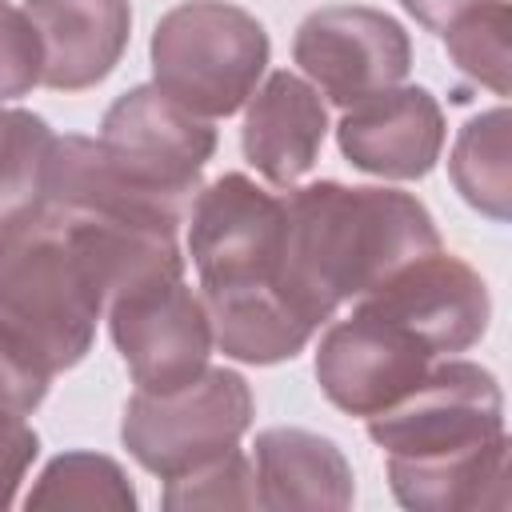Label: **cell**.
Returning a JSON list of instances; mask_svg holds the SVG:
<instances>
[{
	"label": "cell",
	"instance_id": "1",
	"mask_svg": "<svg viewBox=\"0 0 512 512\" xmlns=\"http://www.w3.org/2000/svg\"><path fill=\"white\" fill-rule=\"evenodd\" d=\"M184 268L176 232L32 204L0 224V324L48 372L76 368L108 300L140 276Z\"/></svg>",
	"mask_w": 512,
	"mask_h": 512
},
{
	"label": "cell",
	"instance_id": "2",
	"mask_svg": "<svg viewBox=\"0 0 512 512\" xmlns=\"http://www.w3.org/2000/svg\"><path fill=\"white\" fill-rule=\"evenodd\" d=\"M276 292L316 332L384 276L440 248L432 212L400 188L340 180L292 184L284 196Z\"/></svg>",
	"mask_w": 512,
	"mask_h": 512
},
{
	"label": "cell",
	"instance_id": "3",
	"mask_svg": "<svg viewBox=\"0 0 512 512\" xmlns=\"http://www.w3.org/2000/svg\"><path fill=\"white\" fill-rule=\"evenodd\" d=\"M152 84L204 120L232 116L256 92L272 44L264 24L228 0H184L152 28Z\"/></svg>",
	"mask_w": 512,
	"mask_h": 512
},
{
	"label": "cell",
	"instance_id": "4",
	"mask_svg": "<svg viewBox=\"0 0 512 512\" xmlns=\"http://www.w3.org/2000/svg\"><path fill=\"white\" fill-rule=\"evenodd\" d=\"M252 412L256 400L240 372L204 368L196 380L172 392L136 388V396L124 404L120 440L144 472L176 480L240 448L244 432L252 428Z\"/></svg>",
	"mask_w": 512,
	"mask_h": 512
},
{
	"label": "cell",
	"instance_id": "5",
	"mask_svg": "<svg viewBox=\"0 0 512 512\" xmlns=\"http://www.w3.org/2000/svg\"><path fill=\"white\" fill-rule=\"evenodd\" d=\"M100 148L128 184L188 216L200 172L216 152V128L156 84H136L104 112Z\"/></svg>",
	"mask_w": 512,
	"mask_h": 512
},
{
	"label": "cell",
	"instance_id": "6",
	"mask_svg": "<svg viewBox=\"0 0 512 512\" xmlns=\"http://www.w3.org/2000/svg\"><path fill=\"white\" fill-rule=\"evenodd\" d=\"M188 256L200 296H236L276 288L284 200L244 172L204 184L188 208Z\"/></svg>",
	"mask_w": 512,
	"mask_h": 512
},
{
	"label": "cell",
	"instance_id": "7",
	"mask_svg": "<svg viewBox=\"0 0 512 512\" xmlns=\"http://www.w3.org/2000/svg\"><path fill=\"white\" fill-rule=\"evenodd\" d=\"M368 436L388 460H436L504 436V392L472 360L444 356L392 408L368 416Z\"/></svg>",
	"mask_w": 512,
	"mask_h": 512
},
{
	"label": "cell",
	"instance_id": "8",
	"mask_svg": "<svg viewBox=\"0 0 512 512\" xmlns=\"http://www.w3.org/2000/svg\"><path fill=\"white\" fill-rule=\"evenodd\" d=\"M108 336L144 392H172L196 380L212 356V324L184 268H164L120 288L108 308Z\"/></svg>",
	"mask_w": 512,
	"mask_h": 512
},
{
	"label": "cell",
	"instance_id": "9",
	"mask_svg": "<svg viewBox=\"0 0 512 512\" xmlns=\"http://www.w3.org/2000/svg\"><path fill=\"white\" fill-rule=\"evenodd\" d=\"M292 60L308 84L336 108L396 88L412 68V40L404 24L368 4H332L300 20Z\"/></svg>",
	"mask_w": 512,
	"mask_h": 512
},
{
	"label": "cell",
	"instance_id": "10",
	"mask_svg": "<svg viewBox=\"0 0 512 512\" xmlns=\"http://www.w3.org/2000/svg\"><path fill=\"white\" fill-rule=\"evenodd\" d=\"M440 356L404 324L352 304L344 320H328L316 348V384L348 416H376L412 392Z\"/></svg>",
	"mask_w": 512,
	"mask_h": 512
},
{
	"label": "cell",
	"instance_id": "11",
	"mask_svg": "<svg viewBox=\"0 0 512 512\" xmlns=\"http://www.w3.org/2000/svg\"><path fill=\"white\" fill-rule=\"evenodd\" d=\"M352 304L404 324L436 356L468 352L488 332L492 316L488 284L480 280V272L444 248L408 260Z\"/></svg>",
	"mask_w": 512,
	"mask_h": 512
},
{
	"label": "cell",
	"instance_id": "12",
	"mask_svg": "<svg viewBox=\"0 0 512 512\" xmlns=\"http://www.w3.org/2000/svg\"><path fill=\"white\" fill-rule=\"evenodd\" d=\"M444 108L420 84H396L344 108L336 144L344 160L368 176L420 180L444 152Z\"/></svg>",
	"mask_w": 512,
	"mask_h": 512
},
{
	"label": "cell",
	"instance_id": "13",
	"mask_svg": "<svg viewBox=\"0 0 512 512\" xmlns=\"http://www.w3.org/2000/svg\"><path fill=\"white\" fill-rule=\"evenodd\" d=\"M40 40V84L52 92L96 88L120 64L132 36L128 0H24Z\"/></svg>",
	"mask_w": 512,
	"mask_h": 512
},
{
	"label": "cell",
	"instance_id": "14",
	"mask_svg": "<svg viewBox=\"0 0 512 512\" xmlns=\"http://www.w3.org/2000/svg\"><path fill=\"white\" fill-rule=\"evenodd\" d=\"M324 136H328V108L320 92L288 68L272 72L244 104L240 148L244 160L272 188L300 184L316 168Z\"/></svg>",
	"mask_w": 512,
	"mask_h": 512
},
{
	"label": "cell",
	"instance_id": "15",
	"mask_svg": "<svg viewBox=\"0 0 512 512\" xmlns=\"http://www.w3.org/2000/svg\"><path fill=\"white\" fill-rule=\"evenodd\" d=\"M44 204L80 212V216L160 228V232H180V224L188 220L184 212H176V208L160 204L156 196L140 192L136 184H128L104 156L100 140H88V136H56L52 140V152L44 164Z\"/></svg>",
	"mask_w": 512,
	"mask_h": 512
},
{
	"label": "cell",
	"instance_id": "16",
	"mask_svg": "<svg viewBox=\"0 0 512 512\" xmlns=\"http://www.w3.org/2000/svg\"><path fill=\"white\" fill-rule=\"evenodd\" d=\"M260 508H348L356 476L336 440L308 428H264L252 444Z\"/></svg>",
	"mask_w": 512,
	"mask_h": 512
},
{
	"label": "cell",
	"instance_id": "17",
	"mask_svg": "<svg viewBox=\"0 0 512 512\" xmlns=\"http://www.w3.org/2000/svg\"><path fill=\"white\" fill-rule=\"evenodd\" d=\"M388 488L408 512H480L508 504V432L436 460H388Z\"/></svg>",
	"mask_w": 512,
	"mask_h": 512
},
{
	"label": "cell",
	"instance_id": "18",
	"mask_svg": "<svg viewBox=\"0 0 512 512\" xmlns=\"http://www.w3.org/2000/svg\"><path fill=\"white\" fill-rule=\"evenodd\" d=\"M208 324H212V344L240 364H280L304 352L312 340V328L284 304L276 288L260 292H236V296H200Z\"/></svg>",
	"mask_w": 512,
	"mask_h": 512
},
{
	"label": "cell",
	"instance_id": "19",
	"mask_svg": "<svg viewBox=\"0 0 512 512\" xmlns=\"http://www.w3.org/2000/svg\"><path fill=\"white\" fill-rule=\"evenodd\" d=\"M508 108L496 104L480 116H472L452 144L448 176L464 204H472L480 216L504 224L512 216V160H508Z\"/></svg>",
	"mask_w": 512,
	"mask_h": 512
},
{
	"label": "cell",
	"instance_id": "20",
	"mask_svg": "<svg viewBox=\"0 0 512 512\" xmlns=\"http://www.w3.org/2000/svg\"><path fill=\"white\" fill-rule=\"evenodd\" d=\"M24 508H108L132 512L136 488L128 472L100 452H60L44 464L24 496Z\"/></svg>",
	"mask_w": 512,
	"mask_h": 512
},
{
	"label": "cell",
	"instance_id": "21",
	"mask_svg": "<svg viewBox=\"0 0 512 512\" xmlns=\"http://www.w3.org/2000/svg\"><path fill=\"white\" fill-rule=\"evenodd\" d=\"M508 24H512L508 0H480V4H468L464 12H456L440 28L448 60L468 80L492 88L496 96L512 92V80H508V68H512L508 64Z\"/></svg>",
	"mask_w": 512,
	"mask_h": 512
},
{
	"label": "cell",
	"instance_id": "22",
	"mask_svg": "<svg viewBox=\"0 0 512 512\" xmlns=\"http://www.w3.org/2000/svg\"><path fill=\"white\" fill-rule=\"evenodd\" d=\"M52 128L28 108H0V224L44 200Z\"/></svg>",
	"mask_w": 512,
	"mask_h": 512
},
{
	"label": "cell",
	"instance_id": "23",
	"mask_svg": "<svg viewBox=\"0 0 512 512\" xmlns=\"http://www.w3.org/2000/svg\"><path fill=\"white\" fill-rule=\"evenodd\" d=\"M160 504L168 512H192V508H260V492H256V468L252 456L244 448H232L228 456L164 480Z\"/></svg>",
	"mask_w": 512,
	"mask_h": 512
},
{
	"label": "cell",
	"instance_id": "24",
	"mask_svg": "<svg viewBox=\"0 0 512 512\" xmlns=\"http://www.w3.org/2000/svg\"><path fill=\"white\" fill-rule=\"evenodd\" d=\"M40 40L24 16V8H0V104L20 100L40 84Z\"/></svg>",
	"mask_w": 512,
	"mask_h": 512
},
{
	"label": "cell",
	"instance_id": "25",
	"mask_svg": "<svg viewBox=\"0 0 512 512\" xmlns=\"http://www.w3.org/2000/svg\"><path fill=\"white\" fill-rule=\"evenodd\" d=\"M48 372L20 348V340L0 324V412L32 416L48 396Z\"/></svg>",
	"mask_w": 512,
	"mask_h": 512
},
{
	"label": "cell",
	"instance_id": "26",
	"mask_svg": "<svg viewBox=\"0 0 512 512\" xmlns=\"http://www.w3.org/2000/svg\"><path fill=\"white\" fill-rule=\"evenodd\" d=\"M40 452V436L16 412H0V512L16 504V492Z\"/></svg>",
	"mask_w": 512,
	"mask_h": 512
},
{
	"label": "cell",
	"instance_id": "27",
	"mask_svg": "<svg viewBox=\"0 0 512 512\" xmlns=\"http://www.w3.org/2000/svg\"><path fill=\"white\" fill-rule=\"evenodd\" d=\"M468 4H480V0H400V8L416 20V24H424L428 32H440L456 12H464Z\"/></svg>",
	"mask_w": 512,
	"mask_h": 512
},
{
	"label": "cell",
	"instance_id": "28",
	"mask_svg": "<svg viewBox=\"0 0 512 512\" xmlns=\"http://www.w3.org/2000/svg\"><path fill=\"white\" fill-rule=\"evenodd\" d=\"M4 4H8V0H0V8H4Z\"/></svg>",
	"mask_w": 512,
	"mask_h": 512
}]
</instances>
